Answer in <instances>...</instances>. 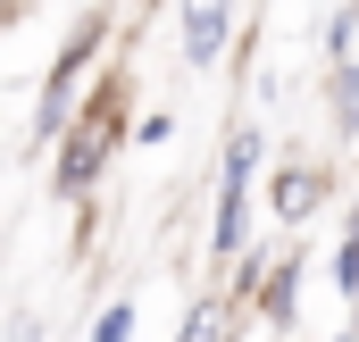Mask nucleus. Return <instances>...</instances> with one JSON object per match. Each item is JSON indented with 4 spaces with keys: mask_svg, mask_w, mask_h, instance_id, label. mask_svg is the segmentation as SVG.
I'll list each match as a JSON object with an SVG mask.
<instances>
[{
    "mask_svg": "<svg viewBox=\"0 0 359 342\" xmlns=\"http://www.w3.org/2000/svg\"><path fill=\"white\" fill-rule=\"evenodd\" d=\"M176 8H184V59L217 67L226 42H234V0H176Z\"/></svg>",
    "mask_w": 359,
    "mask_h": 342,
    "instance_id": "nucleus-3",
    "label": "nucleus"
},
{
    "mask_svg": "<svg viewBox=\"0 0 359 342\" xmlns=\"http://www.w3.org/2000/svg\"><path fill=\"white\" fill-rule=\"evenodd\" d=\"M292 309H301V259H292V267H276L268 292H259V317H268V326H292Z\"/></svg>",
    "mask_w": 359,
    "mask_h": 342,
    "instance_id": "nucleus-6",
    "label": "nucleus"
},
{
    "mask_svg": "<svg viewBox=\"0 0 359 342\" xmlns=\"http://www.w3.org/2000/svg\"><path fill=\"white\" fill-rule=\"evenodd\" d=\"M318 200H326V167H276L268 175V209L284 217V226H301Z\"/></svg>",
    "mask_w": 359,
    "mask_h": 342,
    "instance_id": "nucleus-4",
    "label": "nucleus"
},
{
    "mask_svg": "<svg viewBox=\"0 0 359 342\" xmlns=\"http://www.w3.org/2000/svg\"><path fill=\"white\" fill-rule=\"evenodd\" d=\"M184 342H226V309H217V301H192V317H184Z\"/></svg>",
    "mask_w": 359,
    "mask_h": 342,
    "instance_id": "nucleus-7",
    "label": "nucleus"
},
{
    "mask_svg": "<svg viewBox=\"0 0 359 342\" xmlns=\"http://www.w3.org/2000/svg\"><path fill=\"white\" fill-rule=\"evenodd\" d=\"M0 17H8V8H0Z\"/></svg>",
    "mask_w": 359,
    "mask_h": 342,
    "instance_id": "nucleus-11",
    "label": "nucleus"
},
{
    "mask_svg": "<svg viewBox=\"0 0 359 342\" xmlns=\"http://www.w3.org/2000/svg\"><path fill=\"white\" fill-rule=\"evenodd\" d=\"M100 42H109V17L92 8L84 25L67 34V50H59V67H50V92H42V117H34V142H59V134L76 125V84H84V67L100 59Z\"/></svg>",
    "mask_w": 359,
    "mask_h": 342,
    "instance_id": "nucleus-2",
    "label": "nucleus"
},
{
    "mask_svg": "<svg viewBox=\"0 0 359 342\" xmlns=\"http://www.w3.org/2000/svg\"><path fill=\"white\" fill-rule=\"evenodd\" d=\"M134 334V309H126V301H117V309H100V326H92V342H126Z\"/></svg>",
    "mask_w": 359,
    "mask_h": 342,
    "instance_id": "nucleus-9",
    "label": "nucleus"
},
{
    "mask_svg": "<svg viewBox=\"0 0 359 342\" xmlns=\"http://www.w3.org/2000/svg\"><path fill=\"white\" fill-rule=\"evenodd\" d=\"M334 284L359 301V209H351V226H343V259H334Z\"/></svg>",
    "mask_w": 359,
    "mask_h": 342,
    "instance_id": "nucleus-8",
    "label": "nucleus"
},
{
    "mask_svg": "<svg viewBox=\"0 0 359 342\" xmlns=\"http://www.w3.org/2000/svg\"><path fill=\"white\" fill-rule=\"evenodd\" d=\"M326 100H334V125L359 134V59H334L326 67Z\"/></svg>",
    "mask_w": 359,
    "mask_h": 342,
    "instance_id": "nucleus-5",
    "label": "nucleus"
},
{
    "mask_svg": "<svg viewBox=\"0 0 359 342\" xmlns=\"http://www.w3.org/2000/svg\"><path fill=\"white\" fill-rule=\"evenodd\" d=\"M343 342H359V334H343Z\"/></svg>",
    "mask_w": 359,
    "mask_h": 342,
    "instance_id": "nucleus-10",
    "label": "nucleus"
},
{
    "mask_svg": "<svg viewBox=\"0 0 359 342\" xmlns=\"http://www.w3.org/2000/svg\"><path fill=\"white\" fill-rule=\"evenodd\" d=\"M117 100H126V92L109 84L84 117L59 134V192H67V200H84L92 184H100V167H109V151H117Z\"/></svg>",
    "mask_w": 359,
    "mask_h": 342,
    "instance_id": "nucleus-1",
    "label": "nucleus"
}]
</instances>
